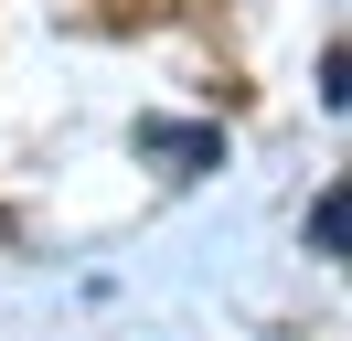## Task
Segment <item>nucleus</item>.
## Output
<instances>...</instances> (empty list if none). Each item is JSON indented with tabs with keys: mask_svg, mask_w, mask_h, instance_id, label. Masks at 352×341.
I'll return each mask as SVG.
<instances>
[{
	"mask_svg": "<svg viewBox=\"0 0 352 341\" xmlns=\"http://www.w3.org/2000/svg\"><path fill=\"white\" fill-rule=\"evenodd\" d=\"M139 160H171V170H214L224 139L214 128H171V118H139Z\"/></svg>",
	"mask_w": 352,
	"mask_h": 341,
	"instance_id": "f257e3e1",
	"label": "nucleus"
},
{
	"mask_svg": "<svg viewBox=\"0 0 352 341\" xmlns=\"http://www.w3.org/2000/svg\"><path fill=\"white\" fill-rule=\"evenodd\" d=\"M342 224H352V203H342V182H331L320 203H309V245H320V256H342Z\"/></svg>",
	"mask_w": 352,
	"mask_h": 341,
	"instance_id": "f03ea898",
	"label": "nucleus"
}]
</instances>
